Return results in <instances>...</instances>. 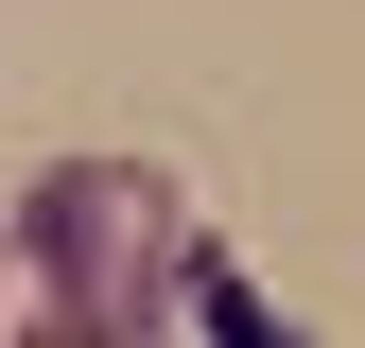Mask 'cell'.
Wrapping results in <instances>:
<instances>
[{
  "label": "cell",
  "instance_id": "cell-1",
  "mask_svg": "<svg viewBox=\"0 0 365 348\" xmlns=\"http://www.w3.org/2000/svg\"><path fill=\"white\" fill-rule=\"evenodd\" d=\"M18 244H35V279H53V314L122 331V348H140L174 296H192V261H209L157 157H53V174L18 192Z\"/></svg>",
  "mask_w": 365,
  "mask_h": 348
},
{
  "label": "cell",
  "instance_id": "cell-3",
  "mask_svg": "<svg viewBox=\"0 0 365 348\" xmlns=\"http://www.w3.org/2000/svg\"><path fill=\"white\" fill-rule=\"evenodd\" d=\"M0 279H18V261H0Z\"/></svg>",
  "mask_w": 365,
  "mask_h": 348
},
{
  "label": "cell",
  "instance_id": "cell-2",
  "mask_svg": "<svg viewBox=\"0 0 365 348\" xmlns=\"http://www.w3.org/2000/svg\"><path fill=\"white\" fill-rule=\"evenodd\" d=\"M18 348H122V331H87V314H35V331H18Z\"/></svg>",
  "mask_w": 365,
  "mask_h": 348
}]
</instances>
